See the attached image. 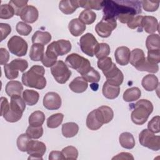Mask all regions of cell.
I'll use <instances>...</instances> for the list:
<instances>
[{
	"label": "cell",
	"instance_id": "obj_23",
	"mask_svg": "<svg viewBox=\"0 0 160 160\" xmlns=\"http://www.w3.org/2000/svg\"><path fill=\"white\" fill-rule=\"evenodd\" d=\"M78 8H79L78 1L62 0L59 3V8L60 11L65 14H72Z\"/></svg>",
	"mask_w": 160,
	"mask_h": 160
},
{
	"label": "cell",
	"instance_id": "obj_1",
	"mask_svg": "<svg viewBox=\"0 0 160 160\" xmlns=\"http://www.w3.org/2000/svg\"><path fill=\"white\" fill-rule=\"evenodd\" d=\"M141 2L138 1H103L104 19H118L123 24L128 23L135 15L141 13Z\"/></svg>",
	"mask_w": 160,
	"mask_h": 160
},
{
	"label": "cell",
	"instance_id": "obj_15",
	"mask_svg": "<svg viewBox=\"0 0 160 160\" xmlns=\"http://www.w3.org/2000/svg\"><path fill=\"white\" fill-rule=\"evenodd\" d=\"M61 98L55 92H49L43 98V106L48 110H57L61 106Z\"/></svg>",
	"mask_w": 160,
	"mask_h": 160
},
{
	"label": "cell",
	"instance_id": "obj_34",
	"mask_svg": "<svg viewBox=\"0 0 160 160\" xmlns=\"http://www.w3.org/2000/svg\"><path fill=\"white\" fill-rule=\"evenodd\" d=\"M146 46L148 50L160 49V38L158 34H151L146 40Z\"/></svg>",
	"mask_w": 160,
	"mask_h": 160
},
{
	"label": "cell",
	"instance_id": "obj_55",
	"mask_svg": "<svg viewBox=\"0 0 160 160\" xmlns=\"http://www.w3.org/2000/svg\"><path fill=\"white\" fill-rule=\"evenodd\" d=\"M1 41L6 39L11 32V27L7 23H0Z\"/></svg>",
	"mask_w": 160,
	"mask_h": 160
},
{
	"label": "cell",
	"instance_id": "obj_8",
	"mask_svg": "<svg viewBox=\"0 0 160 160\" xmlns=\"http://www.w3.org/2000/svg\"><path fill=\"white\" fill-rule=\"evenodd\" d=\"M9 51L19 57L24 56L28 51V43L21 37L18 36H13L11 37L7 44Z\"/></svg>",
	"mask_w": 160,
	"mask_h": 160
},
{
	"label": "cell",
	"instance_id": "obj_59",
	"mask_svg": "<svg viewBox=\"0 0 160 160\" xmlns=\"http://www.w3.org/2000/svg\"><path fill=\"white\" fill-rule=\"evenodd\" d=\"M49 160H54V159H65L64 155L62 154V151H52L49 153Z\"/></svg>",
	"mask_w": 160,
	"mask_h": 160
},
{
	"label": "cell",
	"instance_id": "obj_48",
	"mask_svg": "<svg viewBox=\"0 0 160 160\" xmlns=\"http://www.w3.org/2000/svg\"><path fill=\"white\" fill-rule=\"evenodd\" d=\"M17 32L22 36H28L32 31V27L24 22H19L16 26Z\"/></svg>",
	"mask_w": 160,
	"mask_h": 160
},
{
	"label": "cell",
	"instance_id": "obj_58",
	"mask_svg": "<svg viewBox=\"0 0 160 160\" xmlns=\"http://www.w3.org/2000/svg\"><path fill=\"white\" fill-rule=\"evenodd\" d=\"M112 160L114 159H122V160H125V159H134V157L132 155V154L129 153V152H121L118 154H117L116 156L113 157L112 158Z\"/></svg>",
	"mask_w": 160,
	"mask_h": 160
},
{
	"label": "cell",
	"instance_id": "obj_42",
	"mask_svg": "<svg viewBox=\"0 0 160 160\" xmlns=\"http://www.w3.org/2000/svg\"><path fill=\"white\" fill-rule=\"evenodd\" d=\"M10 66L16 71H20L24 72L28 67V62L26 60L23 59H15L9 63Z\"/></svg>",
	"mask_w": 160,
	"mask_h": 160
},
{
	"label": "cell",
	"instance_id": "obj_3",
	"mask_svg": "<svg viewBox=\"0 0 160 160\" xmlns=\"http://www.w3.org/2000/svg\"><path fill=\"white\" fill-rule=\"evenodd\" d=\"M133 105V110L131 114L132 121L137 125L144 124L153 111L152 102L148 99H142Z\"/></svg>",
	"mask_w": 160,
	"mask_h": 160
},
{
	"label": "cell",
	"instance_id": "obj_21",
	"mask_svg": "<svg viewBox=\"0 0 160 160\" xmlns=\"http://www.w3.org/2000/svg\"><path fill=\"white\" fill-rule=\"evenodd\" d=\"M88 86V82L82 76L76 77L69 84L70 89L76 93H82L84 92L87 89Z\"/></svg>",
	"mask_w": 160,
	"mask_h": 160
},
{
	"label": "cell",
	"instance_id": "obj_47",
	"mask_svg": "<svg viewBox=\"0 0 160 160\" xmlns=\"http://www.w3.org/2000/svg\"><path fill=\"white\" fill-rule=\"evenodd\" d=\"M103 116L104 124L109 123L114 117V112L111 108L108 106H101L98 108Z\"/></svg>",
	"mask_w": 160,
	"mask_h": 160
},
{
	"label": "cell",
	"instance_id": "obj_24",
	"mask_svg": "<svg viewBox=\"0 0 160 160\" xmlns=\"http://www.w3.org/2000/svg\"><path fill=\"white\" fill-rule=\"evenodd\" d=\"M23 90V86L22 84L18 81H9L5 88V91L6 94L11 97L14 95L21 96L22 91Z\"/></svg>",
	"mask_w": 160,
	"mask_h": 160
},
{
	"label": "cell",
	"instance_id": "obj_19",
	"mask_svg": "<svg viewBox=\"0 0 160 160\" xmlns=\"http://www.w3.org/2000/svg\"><path fill=\"white\" fill-rule=\"evenodd\" d=\"M68 29L70 33L75 37L81 35L86 29V24L81 21L78 18L72 19L68 24Z\"/></svg>",
	"mask_w": 160,
	"mask_h": 160
},
{
	"label": "cell",
	"instance_id": "obj_35",
	"mask_svg": "<svg viewBox=\"0 0 160 160\" xmlns=\"http://www.w3.org/2000/svg\"><path fill=\"white\" fill-rule=\"evenodd\" d=\"M84 24H91L96 19V14L90 9L83 10L79 15L78 18Z\"/></svg>",
	"mask_w": 160,
	"mask_h": 160
},
{
	"label": "cell",
	"instance_id": "obj_54",
	"mask_svg": "<svg viewBox=\"0 0 160 160\" xmlns=\"http://www.w3.org/2000/svg\"><path fill=\"white\" fill-rule=\"evenodd\" d=\"M4 71L5 76L8 79H14L18 77L19 71L13 69L9 65V64H6L4 66Z\"/></svg>",
	"mask_w": 160,
	"mask_h": 160
},
{
	"label": "cell",
	"instance_id": "obj_28",
	"mask_svg": "<svg viewBox=\"0 0 160 160\" xmlns=\"http://www.w3.org/2000/svg\"><path fill=\"white\" fill-rule=\"evenodd\" d=\"M120 145L128 149H132L135 146V140L132 134L129 132H124L121 134L119 138Z\"/></svg>",
	"mask_w": 160,
	"mask_h": 160
},
{
	"label": "cell",
	"instance_id": "obj_53",
	"mask_svg": "<svg viewBox=\"0 0 160 160\" xmlns=\"http://www.w3.org/2000/svg\"><path fill=\"white\" fill-rule=\"evenodd\" d=\"M159 116L153 117L148 124V129L153 133H158L160 131L159 129Z\"/></svg>",
	"mask_w": 160,
	"mask_h": 160
},
{
	"label": "cell",
	"instance_id": "obj_36",
	"mask_svg": "<svg viewBox=\"0 0 160 160\" xmlns=\"http://www.w3.org/2000/svg\"><path fill=\"white\" fill-rule=\"evenodd\" d=\"M64 118L62 113H56L50 116L47 119V126L49 128H56L61 124Z\"/></svg>",
	"mask_w": 160,
	"mask_h": 160
},
{
	"label": "cell",
	"instance_id": "obj_12",
	"mask_svg": "<svg viewBox=\"0 0 160 160\" xmlns=\"http://www.w3.org/2000/svg\"><path fill=\"white\" fill-rule=\"evenodd\" d=\"M104 124V118L99 108L92 110L88 114L86 118V126L90 130L96 131Z\"/></svg>",
	"mask_w": 160,
	"mask_h": 160
},
{
	"label": "cell",
	"instance_id": "obj_29",
	"mask_svg": "<svg viewBox=\"0 0 160 160\" xmlns=\"http://www.w3.org/2000/svg\"><path fill=\"white\" fill-rule=\"evenodd\" d=\"M146 58L144 51L138 48L134 49L132 50L130 54V58H129V61L131 65L134 66L135 68H136Z\"/></svg>",
	"mask_w": 160,
	"mask_h": 160
},
{
	"label": "cell",
	"instance_id": "obj_45",
	"mask_svg": "<svg viewBox=\"0 0 160 160\" xmlns=\"http://www.w3.org/2000/svg\"><path fill=\"white\" fill-rule=\"evenodd\" d=\"M30 140H31V139L26 133L19 135L16 141L18 149L22 152H26L27 146Z\"/></svg>",
	"mask_w": 160,
	"mask_h": 160
},
{
	"label": "cell",
	"instance_id": "obj_40",
	"mask_svg": "<svg viewBox=\"0 0 160 160\" xmlns=\"http://www.w3.org/2000/svg\"><path fill=\"white\" fill-rule=\"evenodd\" d=\"M15 14L14 9L9 4H4L0 7V18L2 19H8L13 17Z\"/></svg>",
	"mask_w": 160,
	"mask_h": 160
},
{
	"label": "cell",
	"instance_id": "obj_41",
	"mask_svg": "<svg viewBox=\"0 0 160 160\" xmlns=\"http://www.w3.org/2000/svg\"><path fill=\"white\" fill-rule=\"evenodd\" d=\"M26 133L31 139H38L40 138L43 134V128L42 126H29L26 129Z\"/></svg>",
	"mask_w": 160,
	"mask_h": 160
},
{
	"label": "cell",
	"instance_id": "obj_56",
	"mask_svg": "<svg viewBox=\"0 0 160 160\" xmlns=\"http://www.w3.org/2000/svg\"><path fill=\"white\" fill-rule=\"evenodd\" d=\"M9 59V52L3 48H0V64L5 65Z\"/></svg>",
	"mask_w": 160,
	"mask_h": 160
},
{
	"label": "cell",
	"instance_id": "obj_11",
	"mask_svg": "<svg viewBox=\"0 0 160 160\" xmlns=\"http://www.w3.org/2000/svg\"><path fill=\"white\" fill-rule=\"evenodd\" d=\"M117 26L116 19H104L99 22L95 26L96 33L101 38H106L110 36L112 31Z\"/></svg>",
	"mask_w": 160,
	"mask_h": 160
},
{
	"label": "cell",
	"instance_id": "obj_9",
	"mask_svg": "<svg viewBox=\"0 0 160 160\" xmlns=\"http://www.w3.org/2000/svg\"><path fill=\"white\" fill-rule=\"evenodd\" d=\"M99 43L96 38L91 33H86L79 39V46L81 51L90 57L94 56L95 51Z\"/></svg>",
	"mask_w": 160,
	"mask_h": 160
},
{
	"label": "cell",
	"instance_id": "obj_25",
	"mask_svg": "<svg viewBox=\"0 0 160 160\" xmlns=\"http://www.w3.org/2000/svg\"><path fill=\"white\" fill-rule=\"evenodd\" d=\"M44 54V46L41 44L34 43L31 47L29 58L33 61H41Z\"/></svg>",
	"mask_w": 160,
	"mask_h": 160
},
{
	"label": "cell",
	"instance_id": "obj_49",
	"mask_svg": "<svg viewBox=\"0 0 160 160\" xmlns=\"http://www.w3.org/2000/svg\"><path fill=\"white\" fill-rule=\"evenodd\" d=\"M112 64L113 62L112 61V59L108 56L99 59L98 61V67L102 71V72L109 69Z\"/></svg>",
	"mask_w": 160,
	"mask_h": 160
},
{
	"label": "cell",
	"instance_id": "obj_51",
	"mask_svg": "<svg viewBox=\"0 0 160 160\" xmlns=\"http://www.w3.org/2000/svg\"><path fill=\"white\" fill-rule=\"evenodd\" d=\"M146 59L151 64H158L160 62V49L148 50Z\"/></svg>",
	"mask_w": 160,
	"mask_h": 160
},
{
	"label": "cell",
	"instance_id": "obj_5",
	"mask_svg": "<svg viewBox=\"0 0 160 160\" xmlns=\"http://www.w3.org/2000/svg\"><path fill=\"white\" fill-rule=\"evenodd\" d=\"M66 65L78 71L82 76L87 73L91 69L90 61L76 53H72L66 58Z\"/></svg>",
	"mask_w": 160,
	"mask_h": 160
},
{
	"label": "cell",
	"instance_id": "obj_44",
	"mask_svg": "<svg viewBox=\"0 0 160 160\" xmlns=\"http://www.w3.org/2000/svg\"><path fill=\"white\" fill-rule=\"evenodd\" d=\"M88 82H98L99 81L101 76L98 71H97L94 68L91 67L89 71L85 74L82 76Z\"/></svg>",
	"mask_w": 160,
	"mask_h": 160
},
{
	"label": "cell",
	"instance_id": "obj_39",
	"mask_svg": "<svg viewBox=\"0 0 160 160\" xmlns=\"http://www.w3.org/2000/svg\"><path fill=\"white\" fill-rule=\"evenodd\" d=\"M110 51L111 49L109 45L107 43L101 42L99 43L95 51L94 55L98 59H99L105 57H108L110 54Z\"/></svg>",
	"mask_w": 160,
	"mask_h": 160
},
{
	"label": "cell",
	"instance_id": "obj_14",
	"mask_svg": "<svg viewBox=\"0 0 160 160\" xmlns=\"http://www.w3.org/2000/svg\"><path fill=\"white\" fill-rule=\"evenodd\" d=\"M106 80L109 83L119 86L122 83L124 80V75L122 71L116 66L114 63L112 64V66L109 69L103 72Z\"/></svg>",
	"mask_w": 160,
	"mask_h": 160
},
{
	"label": "cell",
	"instance_id": "obj_31",
	"mask_svg": "<svg viewBox=\"0 0 160 160\" xmlns=\"http://www.w3.org/2000/svg\"><path fill=\"white\" fill-rule=\"evenodd\" d=\"M39 98V93L32 89H25L22 92V99L29 106L35 105Z\"/></svg>",
	"mask_w": 160,
	"mask_h": 160
},
{
	"label": "cell",
	"instance_id": "obj_17",
	"mask_svg": "<svg viewBox=\"0 0 160 160\" xmlns=\"http://www.w3.org/2000/svg\"><path fill=\"white\" fill-rule=\"evenodd\" d=\"M130 50L126 46L118 47L114 52L116 62L121 66H126L129 62Z\"/></svg>",
	"mask_w": 160,
	"mask_h": 160
},
{
	"label": "cell",
	"instance_id": "obj_26",
	"mask_svg": "<svg viewBox=\"0 0 160 160\" xmlns=\"http://www.w3.org/2000/svg\"><path fill=\"white\" fill-rule=\"evenodd\" d=\"M62 134L63 136L70 138L75 136L79 131L78 125L73 122H66L62 125Z\"/></svg>",
	"mask_w": 160,
	"mask_h": 160
},
{
	"label": "cell",
	"instance_id": "obj_52",
	"mask_svg": "<svg viewBox=\"0 0 160 160\" xmlns=\"http://www.w3.org/2000/svg\"><path fill=\"white\" fill-rule=\"evenodd\" d=\"M141 5L144 10L148 12L156 11L159 6V1H142Z\"/></svg>",
	"mask_w": 160,
	"mask_h": 160
},
{
	"label": "cell",
	"instance_id": "obj_37",
	"mask_svg": "<svg viewBox=\"0 0 160 160\" xmlns=\"http://www.w3.org/2000/svg\"><path fill=\"white\" fill-rule=\"evenodd\" d=\"M57 59L58 56L54 52L49 49H46L41 62L45 67L49 68L52 67L57 62Z\"/></svg>",
	"mask_w": 160,
	"mask_h": 160
},
{
	"label": "cell",
	"instance_id": "obj_4",
	"mask_svg": "<svg viewBox=\"0 0 160 160\" xmlns=\"http://www.w3.org/2000/svg\"><path fill=\"white\" fill-rule=\"evenodd\" d=\"M26 109V102L19 95L11 97L9 109L4 114V119L9 122H15L20 120Z\"/></svg>",
	"mask_w": 160,
	"mask_h": 160
},
{
	"label": "cell",
	"instance_id": "obj_46",
	"mask_svg": "<svg viewBox=\"0 0 160 160\" xmlns=\"http://www.w3.org/2000/svg\"><path fill=\"white\" fill-rule=\"evenodd\" d=\"M62 152L65 159H76L78 157V149L72 146L64 148L62 149Z\"/></svg>",
	"mask_w": 160,
	"mask_h": 160
},
{
	"label": "cell",
	"instance_id": "obj_57",
	"mask_svg": "<svg viewBox=\"0 0 160 160\" xmlns=\"http://www.w3.org/2000/svg\"><path fill=\"white\" fill-rule=\"evenodd\" d=\"M10 104L9 103L6 98L1 97V116H3L4 114L9 109Z\"/></svg>",
	"mask_w": 160,
	"mask_h": 160
},
{
	"label": "cell",
	"instance_id": "obj_13",
	"mask_svg": "<svg viewBox=\"0 0 160 160\" xmlns=\"http://www.w3.org/2000/svg\"><path fill=\"white\" fill-rule=\"evenodd\" d=\"M71 43L65 39H59L52 42L48 46L47 49L54 52L57 56H63L68 54L71 50Z\"/></svg>",
	"mask_w": 160,
	"mask_h": 160
},
{
	"label": "cell",
	"instance_id": "obj_33",
	"mask_svg": "<svg viewBox=\"0 0 160 160\" xmlns=\"http://www.w3.org/2000/svg\"><path fill=\"white\" fill-rule=\"evenodd\" d=\"M103 1H91V0H80L78 1L79 7L85 8L86 9H95L99 11L102 9Z\"/></svg>",
	"mask_w": 160,
	"mask_h": 160
},
{
	"label": "cell",
	"instance_id": "obj_20",
	"mask_svg": "<svg viewBox=\"0 0 160 160\" xmlns=\"http://www.w3.org/2000/svg\"><path fill=\"white\" fill-rule=\"evenodd\" d=\"M103 96L109 99L116 98L120 92V87L112 84L107 81L104 83L102 89Z\"/></svg>",
	"mask_w": 160,
	"mask_h": 160
},
{
	"label": "cell",
	"instance_id": "obj_32",
	"mask_svg": "<svg viewBox=\"0 0 160 160\" xmlns=\"http://www.w3.org/2000/svg\"><path fill=\"white\" fill-rule=\"evenodd\" d=\"M28 120L29 126H40L42 125L45 121V115L41 111H36L31 114Z\"/></svg>",
	"mask_w": 160,
	"mask_h": 160
},
{
	"label": "cell",
	"instance_id": "obj_30",
	"mask_svg": "<svg viewBox=\"0 0 160 160\" xmlns=\"http://www.w3.org/2000/svg\"><path fill=\"white\" fill-rule=\"evenodd\" d=\"M141 96V91L138 87L127 89L123 93V99L126 102H132L138 100Z\"/></svg>",
	"mask_w": 160,
	"mask_h": 160
},
{
	"label": "cell",
	"instance_id": "obj_6",
	"mask_svg": "<svg viewBox=\"0 0 160 160\" xmlns=\"http://www.w3.org/2000/svg\"><path fill=\"white\" fill-rule=\"evenodd\" d=\"M139 141L141 146L152 151L160 149V136H156L149 129H143L139 134Z\"/></svg>",
	"mask_w": 160,
	"mask_h": 160
},
{
	"label": "cell",
	"instance_id": "obj_22",
	"mask_svg": "<svg viewBox=\"0 0 160 160\" xmlns=\"http://www.w3.org/2000/svg\"><path fill=\"white\" fill-rule=\"evenodd\" d=\"M141 84L146 91H152L155 90L158 86V78L154 74H147L142 78Z\"/></svg>",
	"mask_w": 160,
	"mask_h": 160
},
{
	"label": "cell",
	"instance_id": "obj_43",
	"mask_svg": "<svg viewBox=\"0 0 160 160\" xmlns=\"http://www.w3.org/2000/svg\"><path fill=\"white\" fill-rule=\"evenodd\" d=\"M28 1L11 0L9 2V4H10L14 9L15 15L19 16L24 8L28 6Z\"/></svg>",
	"mask_w": 160,
	"mask_h": 160
},
{
	"label": "cell",
	"instance_id": "obj_2",
	"mask_svg": "<svg viewBox=\"0 0 160 160\" xmlns=\"http://www.w3.org/2000/svg\"><path fill=\"white\" fill-rule=\"evenodd\" d=\"M44 73L45 70L43 66L34 65L29 71L22 74L21 78L22 84L29 88L42 89L46 86Z\"/></svg>",
	"mask_w": 160,
	"mask_h": 160
},
{
	"label": "cell",
	"instance_id": "obj_10",
	"mask_svg": "<svg viewBox=\"0 0 160 160\" xmlns=\"http://www.w3.org/2000/svg\"><path fill=\"white\" fill-rule=\"evenodd\" d=\"M46 151V144L39 141L30 140L27 146L26 152L29 155L28 159H42Z\"/></svg>",
	"mask_w": 160,
	"mask_h": 160
},
{
	"label": "cell",
	"instance_id": "obj_38",
	"mask_svg": "<svg viewBox=\"0 0 160 160\" xmlns=\"http://www.w3.org/2000/svg\"><path fill=\"white\" fill-rule=\"evenodd\" d=\"M139 71H146L151 73H156L159 70L158 64H151L148 61L146 58L144 61L136 68Z\"/></svg>",
	"mask_w": 160,
	"mask_h": 160
},
{
	"label": "cell",
	"instance_id": "obj_7",
	"mask_svg": "<svg viewBox=\"0 0 160 160\" xmlns=\"http://www.w3.org/2000/svg\"><path fill=\"white\" fill-rule=\"evenodd\" d=\"M51 72L55 80L59 84L66 83L71 76V71L66 64L61 60L57 61L51 67Z\"/></svg>",
	"mask_w": 160,
	"mask_h": 160
},
{
	"label": "cell",
	"instance_id": "obj_16",
	"mask_svg": "<svg viewBox=\"0 0 160 160\" xmlns=\"http://www.w3.org/2000/svg\"><path fill=\"white\" fill-rule=\"evenodd\" d=\"M19 16L25 22L34 23L38 19L39 12L36 7L31 5H28L22 11Z\"/></svg>",
	"mask_w": 160,
	"mask_h": 160
},
{
	"label": "cell",
	"instance_id": "obj_27",
	"mask_svg": "<svg viewBox=\"0 0 160 160\" xmlns=\"http://www.w3.org/2000/svg\"><path fill=\"white\" fill-rule=\"evenodd\" d=\"M31 40L33 44L38 43L44 46L48 44L51 40V35L49 32L46 31H37L33 34Z\"/></svg>",
	"mask_w": 160,
	"mask_h": 160
},
{
	"label": "cell",
	"instance_id": "obj_18",
	"mask_svg": "<svg viewBox=\"0 0 160 160\" xmlns=\"http://www.w3.org/2000/svg\"><path fill=\"white\" fill-rule=\"evenodd\" d=\"M142 29L148 34H154L159 30V24L157 19L152 16H143L142 20Z\"/></svg>",
	"mask_w": 160,
	"mask_h": 160
},
{
	"label": "cell",
	"instance_id": "obj_50",
	"mask_svg": "<svg viewBox=\"0 0 160 160\" xmlns=\"http://www.w3.org/2000/svg\"><path fill=\"white\" fill-rule=\"evenodd\" d=\"M143 16L141 15H137L135 16L131 21L128 23V26L130 29H138L139 32H141L142 31V20Z\"/></svg>",
	"mask_w": 160,
	"mask_h": 160
}]
</instances>
